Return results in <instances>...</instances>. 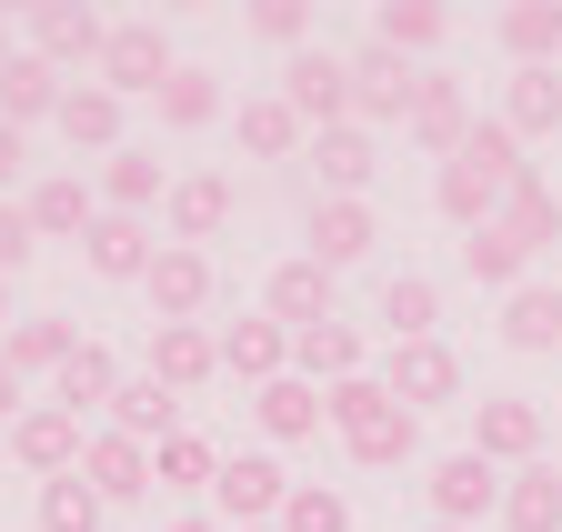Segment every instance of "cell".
<instances>
[{
	"label": "cell",
	"instance_id": "cell-1",
	"mask_svg": "<svg viewBox=\"0 0 562 532\" xmlns=\"http://www.w3.org/2000/svg\"><path fill=\"white\" fill-rule=\"evenodd\" d=\"M513 181H532V161H522V142L503 121H472V142L432 171V212L452 222V231H482V222H503V191Z\"/></svg>",
	"mask_w": 562,
	"mask_h": 532
},
{
	"label": "cell",
	"instance_id": "cell-2",
	"mask_svg": "<svg viewBox=\"0 0 562 532\" xmlns=\"http://www.w3.org/2000/svg\"><path fill=\"white\" fill-rule=\"evenodd\" d=\"M322 412H331L341 452L362 462V473H392V462H412V452H422V412H402V403H392V392H382V372L331 382V392H322Z\"/></svg>",
	"mask_w": 562,
	"mask_h": 532
},
{
	"label": "cell",
	"instance_id": "cell-3",
	"mask_svg": "<svg viewBox=\"0 0 562 532\" xmlns=\"http://www.w3.org/2000/svg\"><path fill=\"white\" fill-rule=\"evenodd\" d=\"M341 71H351V121H362V131H392V121H412V91H422V71H412L402 50H382V41L362 31V41L341 50Z\"/></svg>",
	"mask_w": 562,
	"mask_h": 532
},
{
	"label": "cell",
	"instance_id": "cell-4",
	"mask_svg": "<svg viewBox=\"0 0 562 532\" xmlns=\"http://www.w3.org/2000/svg\"><path fill=\"white\" fill-rule=\"evenodd\" d=\"M21 31H31L21 50H41L50 71H81V81L101 71V41H111V21L91 11V0H31V21H21Z\"/></svg>",
	"mask_w": 562,
	"mask_h": 532
},
{
	"label": "cell",
	"instance_id": "cell-5",
	"mask_svg": "<svg viewBox=\"0 0 562 532\" xmlns=\"http://www.w3.org/2000/svg\"><path fill=\"white\" fill-rule=\"evenodd\" d=\"M181 71L171 60V41H161V21H111V41H101V91H121V101H161V81Z\"/></svg>",
	"mask_w": 562,
	"mask_h": 532
},
{
	"label": "cell",
	"instance_id": "cell-6",
	"mask_svg": "<svg viewBox=\"0 0 562 532\" xmlns=\"http://www.w3.org/2000/svg\"><path fill=\"white\" fill-rule=\"evenodd\" d=\"M382 392L402 412H442V403H462V352L442 342V331L432 342H392L382 352Z\"/></svg>",
	"mask_w": 562,
	"mask_h": 532
},
{
	"label": "cell",
	"instance_id": "cell-7",
	"mask_svg": "<svg viewBox=\"0 0 562 532\" xmlns=\"http://www.w3.org/2000/svg\"><path fill=\"white\" fill-rule=\"evenodd\" d=\"M281 502H292V473H281L271 452H222V473H211V512H222L232 532L281 522Z\"/></svg>",
	"mask_w": 562,
	"mask_h": 532
},
{
	"label": "cell",
	"instance_id": "cell-8",
	"mask_svg": "<svg viewBox=\"0 0 562 532\" xmlns=\"http://www.w3.org/2000/svg\"><path fill=\"white\" fill-rule=\"evenodd\" d=\"M422 502H432V522H462V532H482L492 512H503V473L462 442V452H442L432 473H422Z\"/></svg>",
	"mask_w": 562,
	"mask_h": 532
},
{
	"label": "cell",
	"instance_id": "cell-9",
	"mask_svg": "<svg viewBox=\"0 0 562 532\" xmlns=\"http://www.w3.org/2000/svg\"><path fill=\"white\" fill-rule=\"evenodd\" d=\"M542 442H552V422H542V403H522V392H482L472 403V452L492 462V473H522V462H542Z\"/></svg>",
	"mask_w": 562,
	"mask_h": 532
},
{
	"label": "cell",
	"instance_id": "cell-10",
	"mask_svg": "<svg viewBox=\"0 0 562 532\" xmlns=\"http://www.w3.org/2000/svg\"><path fill=\"white\" fill-rule=\"evenodd\" d=\"M81 442H91V422H81V412H60V403H31L11 432H0V452H11L21 473H41V483L81 473Z\"/></svg>",
	"mask_w": 562,
	"mask_h": 532
},
{
	"label": "cell",
	"instance_id": "cell-11",
	"mask_svg": "<svg viewBox=\"0 0 562 532\" xmlns=\"http://www.w3.org/2000/svg\"><path fill=\"white\" fill-rule=\"evenodd\" d=\"M232 171H171V202H161V241H191V251H211L232 231Z\"/></svg>",
	"mask_w": 562,
	"mask_h": 532
},
{
	"label": "cell",
	"instance_id": "cell-12",
	"mask_svg": "<svg viewBox=\"0 0 562 532\" xmlns=\"http://www.w3.org/2000/svg\"><path fill=\"white\" fill-rule=\"evenodd\" d=\"M151 321H201L211 312V292H222V272H211V251H191V241H161V261H151Z\"/></svg>",
	"mask_w": 562,
	"mask_h": 532
},
{
	"label": "cell",
	"instance_id": "cell-13",
	"mask_svg": "<svg viewBox=\"0 0 562 532\" xmlns=\"http://www.w3.org/2000/svg\"><path fill=\"white\" fill-rule=\"evenodd\" d=\"M281 101L302 111V131H341V121H351V71H341V50H292Z\"/></svg>",
	"mask_w": 562,
	"mask_h": 532
},
{
	"label": "cell",
	"instance_id": "cell-14",
	"mask_svg": "<svg viewBox=\"0 0 562 532\" xmlns=\"http://www.w3.org/2000/svg\"><path fill=\"white\" fill-rule=\"evenodd\" d=\"M402 142H412V151H432V161H452V151L472 142V101H462V81H452V71H422Z\"/></svg>",
	"mask_w": 562,
	"mask_h": 532
},
{
	"label": "cell",
	"instance_id": "cell-15",
	"mask_svg": "<svg viewBox=\"0 0 562 532\" xmlns=\"http://www.w3.org/2000/svg\"><path fill=\"white\" fill-rule=\"evenodd\" d=\"M331 292H341V272H322L312 251H292V261H271L261 312H271L281 331H312V321H331Z\"/></svg>",
	"mask_w": 562,
	"mask_h": 532
},
{
	"label": "cell",
	"instance_id": "cell-16",
	"mask_svg": "<svg viewBox=\"0 0 562 532\" xmlns=\"http://www.w3.org/2000/svg\"><path fill=\"white\" fill-rule=\"evenodd\" d=\"M140 372L191 403V392L222 372V342H211V321H151V362H140Z\"/></svg>",
	"mask_w": 562,
	"mask_h": 532
},
{
	"label": "cell",
	"instance_id": "cell-17",
	"mask_svg": "<svg viewBox=\"0 0 562 532\" xmlns=\"http://www.w3.org/2000/svg\"><path fill=\"white\" fill-rule=\"evenodd\" d=\"M81 261H91V282H151L161 231H151V222H121V212H101V222L81 231Z\"/></svg>",
	"mask_w": 562,
	"mask_h": 532
},
{
	"label": "cell",
	"instance_id": "cell-18",
	"mask_svg": "<svg viewBox=\"0 0 562 532\" xmlns=\"http://www.w3.org/2000/svg\"><path fill=\"white\" fill-rule=\"evenodd\" d=\"M81 483H91L111 512H121V502H140V493H151V442H131V432H111V422H101V432L81 442Z\"/></svg>",
	"mask_w": 562,
	"mask_h": 532
},
{
	"label": "cell",
	"instance_id": "cell-19",
	"mask_svg": "<svg viewBox=\"0 0 562 532\" xmlns=\"http://www.w3.org/2000/svg\"><path fill=\"white\" fill-rule=\"evenodd\" d=\"M21 212H31V231H41V241H81V231L101 222V191H91L81 171H41V181L21 191Z\"/></svg>",
	"mask_w": 562,
	"mask_h": 532
},
{
	"label": "cell",
	"instance_id": "cell-20",
	"mask_svg": "<svg viewBox=\"0 0 562 532\" xmlns=\"http://www.w3.org/2000/svg\"><path fill=\"white\" fill-rule=\"evenodd\" d=\"M91 191H101V212H121V222H151V212L171 202V171H161V151H131V142H121V151L101 161V181H91Z\"/></svg>",
	"mask_w": 562,
	"mask_h": 532
},
{
	"label": "cell",
	"instance_id": "cell-21",
	"mask_svg": "<svg viewBox=\"0 0 562 532\" xmlns=\"http://www.w3.org/2000/svg\"><path fill=\"white\" fill-rule=\"evenodd\" d=\"M492 41L513 50V71H562V0H503Z\"/></svg>",
	"mask_w": 562,
	"mask_h": 532
},
{
	"label": "cell",
	"instance_id": "cell-22",
	"mask_svg": "<svg viewBox=\"0 0 562 532\" xmlns=\"http://www.w3.org/2000/svg\"><path fill=\"white\" fill-rule=\"evenodd\" d=\"M211 342H222V372H232V382H251V392L292 372V331H281L271 312H241L232 331H211Z\"/></svg>",
	"mask_w": 562,
	"mask_h": 532
},
{
	"label": "cell",
	"instance_id": "cell-23",
	"mask_svg": "<svg viewBox=\"0 0 562 532\" xmlns=\"http://www.w3.org/2000/svg\"><path fill=\"white\" fill-rule=\"evenodd\" d=\"M292 372H302V382H322V392H331V382H351V372H372V342H362V321H341V312H331V321L292 331Z\"/></svg>",
	"mask_w": 562,
	"mask_h": 532
},
{
	"label": "cell",
	"instance_id": "cell-24",
	"mask_svg": "<svg viewBox=\"0 0 562 532\" xmlns=\"http://www.w3.org/2000/svg\"><path fill=\"white\" fill-rule=\"evenodd\" d=\"M312 161H322V202H362L382 171V142L362 121H341V131H312Z\"/></svg>",
	"mask_w": 562,
	"mask_h": 532
},
{
	"label": "cell",
	"instance_id": "cell-25",
	"mask_svg": "<svg viewBox=\"0 0 562 532\" xmlns=\"http://www.w3.org/2000/svg\"><path fill=\"white\" fill-rule=\"evenodd\" d=\"M302 241H312V261H322V272H351V261H372L382 222H372V202H312Z\"/></svg>",
	"mask_w": 562,
	"mask_h": 532
},
{
	"label": "cell",
	"instance_id": "cell-26",
	"mask_svg": "<svg viewBox=\"0 0 562 532\" xmlns=\"http://www.w3.org/2000/svg\"><path fill=\"white\" fill-rule=\"evenodd\" d=\"M181 412H191V403H181V392H161L151 372H121V392H111V432H131V442H151V452H161L171 432H191Z\"/></svg>",
	"mask_w": 562,
	"mask_h": 532
},
{
	"label": "cell",
	"instance_id": "cell-27",
	"mask_svg": "<svg viewBox=\"0 0 562 532\" xmlns=\"http://www.w3.org/2000/svg\"><path fill=\"white\" fill-rule=\"evenodd\" d=\"M121 111H131L121 91H101V81H70V91H60V111H50V131H60L70 151H101V161H111V151H121Z\"/></svg>",
	"mask_w": 562,
	"mask_h": 532
},
{
	"label": "cell",
	"instance_id": "cell-28",
	"mask_svg": "<svg viewBox=\"0 0 562 532\" xmlns=\"http://www.w3.org/2000/svg\"><path fill=\"white\" fill-rule=\"evenodd\" d=\"M251 422H261V442H312L331 412H322V382H302V372H281V382H261L251 392Z\"/></svg>",
	"mask_w": 562,
	"mask_h": 532
},
{
	"label": "cell",
	"instance_id": "cell-29",
	"mask_svg": "<svg viewBox=\"0 0 562 532\" xmlns=\"http://www.w3.org/2000/svg\"><path fill=\"white\" fill-rule=\"evenodd\" d=\"M60 91H70V71H50L41 50H11V60H0V121H11V131L50 121V111H60Z\"/></svg>",
	"mask_w": 562,
	"mask_h": 532
},
{
	"label": "cell",
	"instance_id": "cell-30",
	"mask_svg": "<svg viewBox=\"0 0 562 532\" xmlns=\"http://www.w3.org/2000/svg\"><path fill=\"white\" fill-rule=\"evenodd\" d=\"M70 352H81V331H70L60 312H21L11 331H0V362H11L21 382H41V372H60Z\"/></svg>",
	"mask_w": 562,
	"mask_h": 532
},
{
	"label": "cell",
	"instance_id": "cell-31",
	"mask_svg": "<svg viewBox=\"0 0 562 532\" xmlns=\"http://www.w3.org/2000/svg\"><path fill=\"white\" fill-rule=\"evenodd\" d=\"M503 342H513V352H562V282L503 292Z\"/></svg>",
	"mask_w": 562,
	"mask_h": 532
},
{
	"label": "cell",
	"instance_id": "cell-32",
	"mask_svg": "<svg viewBox=\"0 0 562 532\" xmlns=\"http://www.w3.org/2000/svg\"><path fill=\"white\" fill-rule=\"evenodd\" d=\"M241 151L251 161H292V151H312V131H302V111L281 101V91H251L241 101Z\"/></svg>",
	"mask_w": 562,
	"mask_h": 532
},
{
	"label": "cell",
	"instance_id": "cell-33",
	"mask_svg": "<svg viewBox=\"0 0 562 532\" xmlns=\"http://www.w3.org/2000/svg\"><path fill=\"white\" fill-rule=\"evenodd\" d=\"M492 121H503L513 142H542V131H562V71H513Z\"/></svg>",
	"mask_w": 562,
	"mask_h": 532
},
{
	"label": "cell",
	"instance_id": "cell-34",
	"mask_svg": "<svg viewBox=\"0 0 562 532\" xmlns=\"http://www.w3.org/2000/svg\"><path fill=\"white\" fill-rule=\"evenodd\" d=\"M503 532H562V473L552 462H522V473L503 483V512H492Z\"/></svg>",
	"mask_w": 562,
	"mask_h": 532
},
{
	"label": "cell",
	"instance_id": "cell-35",
	"mask_svg": "<svg viewBox=\"0 0 562 532\" xmlns=\"http://www.w3.org/2000/svg\"><path fill=\"white\" fill-rule=\"evenodd\" d=\"M111 392H121V362H111L101 342H81V352L50 372V403H60V412H81V422H91V412H111Z\"/></svg>",
	"mask_w": 562,
	"mask_h": 532
},
{
	"label": "cell",
	"instance_id": "cell-36",
	"mask_svg": "<svg viewBox=\"0 0 562 532\" xmlns=\"http://www.w3.org/2000/svg\"><path fill=\"white\" fill-rule=\"evenodd\" d=\"M442 31H452L442 0H382V11H372V41H382V50H402V60L442 50Z\"/></svg>",
	"mask_w": 562,
	"mask_h": 532
},
{
	"label": "cell",
	"instance_id": "cell-37",
	"mask_svg": "<svg viewBox=\"0 0 562 532\" xmlns=\"http://www.w3.org/2000/svg\"><path fill=\"white\" fill-rule=\"evenodd\" d=\"M372 321L392 331V342H432V321H442V292L422 282V272H392V282H382V302H372Z\"/></svg>",
	"mask_w": 562,
	"mask_h": 532
},
{
	"label": "cell",
	"instance_id": "cell-38",
	"mask_svg": "<svg viewBox=\"0 0 562 532\" xmlns=\"http://www.w3.org/2000/svg\"><path fill=\"white\" fill-rule=\"evenodd\" d=\"M161 131H211V121H222V71H201V60H181V71L161 81Z\"/></svg>",
	"mask_w": 562,
	"mask_h": 532
},
{
	"label": "cell",
	"instance_id": "cell-39",
	"mask_svg": "<svg viewBox=\"0 0 562 532\" xmlns=\"http://www.w3.org/2000/svg\"><path fill=\"white\" fill-rule=\"evenodd\" d=\"M462 272L482 282V292H522V272H532V251L503 231V222H482V231H462Z\"/></svg>",
	"mask_w": 562,
	"mask_h": 532
},
{
	"label": "cell",
	"instance_id": "cell-40",
	"mask_svg": "<svg viewBox=\"0 0 562 532\" xmlns=\"http://www.w3.org/2000/svg\"><path fill=\"white\" fill-rule=\"evenodd\" d=\"M503 231H513L522 251H552V241H562V191H542V171L503 191Z\"/></svg>",
	"mask_w": 562,
	"mask_h": 532
},
{
	"label": "cell",
	"instance_id": "cell-41",
	"mask_svg": "<svg viewBox=\"0 0 562 532\" xmlns=\"http://www.w3.org/2000/svg\"><path fill=\"white\" fill-rule=\"evenodd\" d=\"M211 473H222V452H211L201 432H171V442L151 452V493H181V502H191V493H211Z\"/></svg>",
	"mask_w": 562,
	"mask_h": 532
},
{
	"label": "cell",
	"instance_id": "cell-42",
	"mask_svg": "<svg viewBox=\"0 0 562 532\" xmlns=\"http://www.w3.org/2000/svg\"><path fill=\"white\" fill-rule=\"evenodd\" d=\"M101 493L81 483V473H60V483H41V532H101Z\"/></svg>",
	"mask_w": 562,
	"mask_h": 532
},
{
	"label": "cell",
	"instance_id": "cell-43",
	"mask_svg": "<svg viewBox=\"0 0 562 532\" xmlns=\"http://www.w3.org/2000/svg\"><path fill=\"white\" fill-rule=\"evenodd\" d=\"M281 532H351V502L331 483H292V502H281Z\"/></svg>",
	"mask_w": 562,
	"mask_h": 532
},
{
	"label": "cell",
	"instance_id": "cell-44",
	"mask_svg": "<svg viewBox=\"0 0 562 532\" xmlns=\"http://www.w3.org/2000/svg\"><path fill=\"white\" fill-rule=\"evenodd\" d=\"M251 31L271 50H312V11H302V0H251Z\"/></svg>",
	"mask_w": 562,
	"mask_h": 532
},
{
	"label": "cell",
	"instance_id": "cell-45",
	"mask_svg": "<svg viewBox=\"0 0 562 532\" xmlns=\"http://www.w3.org/2000/svg\"><path fill=\"white\" fill-rule=\"evenodd\" d=\"M31 251H41L31 212H21V202H0V282H11V272H31Z\"/></svg>",
	"mask_w": 562,
	"mask_h": 532
},
{
	"label": "cell",
	"instance_id": "cell-46",
	"mask_svg": "<svg viewBox=\"0 0 562 532\" xmlns=\"http://www.w3.org/2000/svg\"><path fill=\"white\" fill-rule=\"evenodd\" d=\"M21 171H31V131H11V121H0V202L21 191Z\"/></svg>",
	"mask_w": 562,
	"mask_h": 532
},
{
	"label": "cell",
	"instance_id": "cell-47",
	"mask_svg": "<svg viewBox=\"0 0 562 532\" xmlns=\"http://www.w3.org/2000/svg\"><path fill=\"white\" fill-rule=\"evenodd\" d=\"M21 412H31V382H21V372H11V362H0V432H11V422H21Z\"/></svg>",
	"mask_w": 562,
	"mask_h": 532
},
{
	"label": "cell",
	"instance_id": "cell-48",
	"mask_svg": "<svg viewBox=\"0 0 562 532\" xmlns=\"http://www.w3.org/2000/svg\"><path fill=\"white\" fill-rule=\"evenodd\" d=\"M161 532H222V522H211V512H181V522H161Z\"/></svg>",
	"mask_w": 562,
	"mask_h": 532
},
{
	"label": "cell",
	"instance_id": "cell-49",
	"mask_svg": "<svg viewBox=\"0 0 562 532\" xmlns=\"http://www.w3.org/2000/svg\"><path fill=\"white\" fill-rule=\"evenodd\" d=\"M11 321H21V312H11V282H0V331H11Z\"/></svg>",
	"mask_w": 562,
	"mask_h": 532
},
{
	"label": "cell",
	"instance_id": "cell-50",
	"mask_svg": "<svg viewBox=\"0 0 562 532\" xmlns=\"http://www.w3.org/2000/svg\"><path fill=\"white\" fill-rule=\"evenodd\" d=\"M0 60H11V21H0Z\"/></svg>",
	"mask_w": 562,
	"mask_h": 532
},
{
	"label": "cell",
	"instance_id": "cell-51",
	"mask_svg": "<svg viewBox=\"0 0 562 532\" xmlns=\"http://www.w3.org/2000/svg\"><path fill=\"white\" fill-rule=\"evenodd\" d=\"M422 532H462V522H422Z\"/></svg>",
	"mask_w": 562,
	"mask_h": 532
},
{
	"label": "cell",
	"instance_id": "cell-52",
	"mask_svg": "<svg viewBox=\"0 0 562 532\" xmlns=\"http://www.w3.org/2000/svg\"><path fill=\"white\" fill-rule=\"evenodd\" d=\"M251 532H281V522H251Z\"/></svg>",
	"mask_w": 562,
	"mask_h": 532
}]
</instances>
